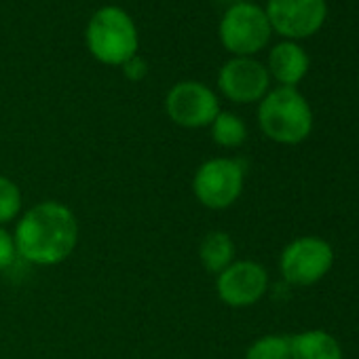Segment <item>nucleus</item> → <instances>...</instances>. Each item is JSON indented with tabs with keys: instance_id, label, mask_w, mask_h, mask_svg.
<instances>
[{
	"instance_id": "obj_1",
	"label": "nucleus",
	"mask_w": 359,
	"mask_h": 359,
	"mask_svg": "<svg viewBox=\"0 0 359 359\" xmlns=\"http://www.w3.org/2000/svg\"><path fill=\"white\" fill-rule=\"evenodd\" d=\"M18 256L36 266L66 262L79 243V220L60 201H43L20 216L13 233Z\"/></svg>"
},
{
	"instance_id": "obj_2",
	"label": "nucleus",
	"mask_w": 359,
	"mask_h": 359,
	"mask_svg": "<svg viewBox=\"0 0 359 359\" xmlns=\"http://www.w3.org/2000/svg\"><path fill=\"white\" fill-rule=\"evenodd\" d=\"M258 125L269 140L294 146L311 135L313 110L296 87L269 89L258 106Z\"/></svg>"
},
{
	"instance_id": "obj_3",
	"label": "nucleus",
	"mask_w": 359,
	"mask_h": 359,
	"mask_svg": "<svg viewBox=\"0 0 359 359\" xmlns=\"http://www.w3.org/2000/svg\"><path fill=\"white\" fill-rule=\"evenodd\" d=\"M89 53L106 66H123L129 57L137 55V28L133 18L116 7L106 5L97 9L85 30Z\"/></svg>"
},
{
	"instance_id": "obj_4",
	"label": "nucleus",
	"mask_w": 359,
	"mask_h": 359,
	"mask_svg": "<svg viewBox=\"0 0 359 359\" xmlns=\"http://www.w3.org/2000/svg\"><path fill=\"white\" fill-rule=\"evenodd\" d=\"M245 184V169L237 158L216 156L201 163L193 175L195 199L214 212L229 210L237 203Z\"/></svg>"
},
{
	"instance_id": "obj_5",
	"label": "nucleus",
	"mask_w": 359,
	"mask_h": 359,
	"mask_svg": "<svg viewBox=\"0 0 359 359\" xmlns=\"http://www.w3.org/2000/svg\"><path fill=\"white\" fill-rule=\"evenodd\" d=\"M218 34L224 49L235 57H252L269 45L273 28L262 7L254 3H235L224 11Z\"/></svg>"
},
{
	"instance_id": "obj_6",
	"label": "nucleus",
	"mask_w": 359,
	"mask_h": 359,
	"mask_svg": "<svg viewBox=\"0 0 359 359\" xmlns=\"http://www.w3.org/2000/svg\"><path fill=\"white\" fill-rule=\"evenodd\" d=\"M334 264V250L321 237H298L279 256L281 277L290 285L306 287L321 281Z\"/></svg>"
},
{
	"instance_id": "obj_7",
	"label": "nucleus",
	"mask_w": 359,
	"mask_h": 359,
	"mask_svg": "<svg viewBox=\"0 0 359 359\" xmlns=\"http://www.w3.org/2000/svg\"><path fill=\"white\" fill-rule=\"evenodd\" d=\"M165 112L177 127H210L220 112L218 95L199 81H180L165 95Z\"/></svg>"
},
{
	"instance_id": "obj_8",
	"label": "nucleus",
	"mask_w": 359,
	"mask_h": 359,
	"mask_svg": "<svg viewBox=\"0 0 359 359\" xmlns=\"http://www.w3.org/2000/svg\"><path fill=\"white\" fill-rule=\"evenodd\" d=\"M271 28L287 41L309 39L327 18L325 0H269L264 9Z\"/></svg>"
},
{
	"instance_id": "obj_9",
	"label": "nucleus",
	"mask_w": 359,
	"mask_h": 359,
	"mask_svg": "<svg viewBox=\"0 0 359 359\" xmlns=\"http://www.w3.org/2000/svg\"><path fill=\"white\" fill-rule=\"evenodd\" d=\"M269 273L256 260H235L216 275V294L231 309H245L264 298Z\"/></svg>"
},
{
	"instance_id": "obj_10",
	"label": "nucleus",
	"mask_w": 359,
	"mask_h": 359,
	"mask_svg": "<svg viewBox=\"0 0 359 359\" xmlns=\"http://www.w3.org/2000/svg\"><path fill=\"white\" fill-rule=\"evenodd\" d=\"M222 95L235 104L260 102L271 87V76L264 64L254 57H233L218 72Z\"/></svg>"
},
{
	"instance_id": "obj_11",
	"label": "nucleus",
	"mask_w": 359,
	"mask_h": 359,
	"mask_svg": "<svg viewBox=\"0 0 359 359\" xmlns=\"http://www.w3.org/2000/svg\"><path fill=\"white\" fill-rule=\"evenodd\" d=\"M309 53L296 41H281L269 53V76H273L279 87H296L309 72Z\"/></svg>"
},
{
	"instance_id": "obj_12",
	"label": "nucleus",
	"mask_w": 359,
	"mask_h": 359,
	"mask_svg": "<svg viewBox=\"0 0 359 359\" xmlns=\"http://www.w3.org/2000/svg\"><path fill=\"white\" fill-rule=\"evenodd\" d=\"M292 359H344L338 340L323 330H306L290 336Z\"/></svg>"
},
{
	"instance_id": "obj_13",
	"label": "nucleus",
	"mask_w": 359,
	"mask_h": 359,
	"mask_svg": "<svg viewBox=\"0 0 359 359\" xmlns=\"http://www.w3.org/2000/svg\"><path fill=\"white\" fill-rule=\"evenodd\" d=\"M237 248L229 233L224 231H212L203 237L199 245V260L208 273L220 275L226 266L235 262Z\"/></svg>"
},
{
	"instance_id": "obj_14",
	"label": "nucleus",
	"mask_w": 359,
	"mask_h": 359,
	"mask_svg": "<svg viewBox=\"0 0 359 359\" xmlns=\"http://www.w3.org/2000/svg\"><path fill=\"white\" fill-rule=\"evenodd\" d=\"M210 129H212V140L220 148H239L248 140V125L235 112L220 110L214 123L210 125Z\"/></svg>"
},
{
	"instance_id": "obj_15",
	"label": "nucleus",
	"mask_w": 359,
	"mask_h": 359,
	"mask_svg": "<svg viewBox=\"0 0 359 359\" xmlns=\"http://www.w3.org/2000/svg\"><path fill=\"white\" fill-rule=\"evenodd\" d=\"M245 359H292L290 336L285 334H266L256 338L248 351Z\"/></svg>"
},
{
	"instance_id": "obj_16",
	"label": "nucleus",
	"mask_w": 359,
	"mask_h": 359,
	"mask_svg": "<svg viewBox=\"0 0 359 359\" xmlns=\"http://www.w3.org/2000/svg\"><path fill=\"white\" fill-rule=\"evenodd\" d=\"M22 191L11 177L0 175V226L13 222L22 214Z\"/></svg>"
},
{
	"instance_id": "obj_17",
	"label": "nucleus",
	"mask_w": 359,
	"mask_h": 359,
	"mask_svg": "<svg viewBox=\"0 0 359 359\" xmlns=\"http://www.w3.org/2000/svg\"><path fill=\"white\" fill-rule=\"evenodd\" d=\"M18 260V248H15V239L13 235L0 226V273L9 271Z\"/></svg>"
},
{
	"instance_id": "obj_18",
	"label": "nucleus",
	"mask_w": 359,
	"mask_h": 359,
	"mask_svg": "<svg viewBox=\"0 0 359 359\" xmlns=\"http://www.w3.org/2000/svg\"><path fill=\"white\" fill-rule=\"evenodd\" d=\"M121 68H123V74H125L129 81H133V83L144 81V79H146V74H148V64H146V60H144V57H140V55L129 57Z\"/></svg>"
},
{
	"instance_id": "obj_19",
	"label": "nucleus",
	"mask_w": 359,
	"mask_h": 359,
	"mask_svg": "<svg viewBox=\"0 0 359 359\" xmlns=\"http://www.w3.org/2000/svg\"><path fill=\"white\" fill-rule=\"evenodd\" d=\"M357 85H359V76H357Z\"/></svg>"
}]
</instances>
